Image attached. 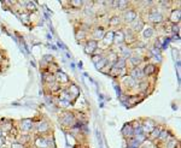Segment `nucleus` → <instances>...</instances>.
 <instances>
[{
    "label": "nucleus",
    "instance_id": "4c0bfd02",
    "mask_svg": "<svg viewBox=\"0 0 181 148\" xmlns=\"http://www.w3.org/2000/svg\"><path fill=\"white\" fill-rule=\"evenodd\" d=\"M7 132H9V136H10V137H17V136H18V130H17L15 126H12Z\"/></svg>",
    "mask_w": 181,
    "mask_h": 148
},
{
    "label": "nucleus",
    "instance_id": "79ce46f5",
    "mask_svg": "<svg viewBox=\"0 0 181 148\" xmlns=\"http://www.w3.org/2000/svg\"><path fill=\"white\" fill-rule=\"evenodd\" d=\"M179 32H180V27H179V24H173V25H172V33L179 35Z\"/></svg>",
    "mask_w": 181,
    "mask_h": 148
},
{
    "label": "nucleus",
    "instance_id": "6e6552de",
    "mask_svg": "<svg viewBox=\"0 0 181 148\" xmlns=\"http://www.w3.org/2000/svg\"><path fill=\"white\" fill-rule=\"evenodd\" d=\"M129 76L132 77L133 80H135L137 82H140L143 78H144V74H143V69H140L139 66L138 68H133L132 71H130Z\"/></svg>",
    "mask_w": 181,
    "mask_h": 148
},
{
    "label": "nucleus",
    "instance_id": "473e14b6",
    "mask_svg": "<svg viewBox=\"0 0 181 148\" xmlns=\"http://www.w3.org/2000/svg\"><path fill=\"white\" fill-rule=\"evenodd\" d=\"M26 9L28 12H35L36 11V6H35V3L34 1H27L26 4Z\"/></svg>",
    "mask_w": 181,
    "mask_h": 148
},
{
    "label": "nucleus",
    "instance_id": "f704fd0d",
    "mask_svg": "<svg viewBox=\"0 0 181 148\" xmlns=\"http://www.w3.org/2000/svg\"><path fill=\"white\" fill-rule=\"evenodd\" d=\"M147 87H149V83L146 82V81L141 80L140 82H138V88L141 90V91H146V90H147Z\"/></svg>",
    "mask_w": 181,
    "mask_h": 148
},
{
    "label": "nucleus",
    "instance_id": "cd10ccee",
    "mask_svg": "<svg viewBox=\"0 0 181 148\" xmlns=\"http://www.w3.org/2000/svg\"><path fill=\"white\" fill-rule=\"evenodd\" d=\"M126 63H127V60L120 57L117 62L114 64V66H116V68H118L120 70H122V69H126Z\"/></svg>",
    "mask_w": 181,
    "mask_h": 148
},
{
    "label": "nucleus",
    "instance_id": "2f4dec72",
    "mask_svg": "<svg viewBox=\"0 0 181 148\" xmlns=\"http://www.w3.org/2000/svg\"><path fill=\"white\" fill-rule=\"evenodd\" d=\"M58 106L62 107V109H69L70 106H71V103L68 100H63V99H59L58 100Z\"/></svg>",
    "mask_w": 181,
    "mask_h": 148
},
{
    "label": "nucleus",
    "instance_id": "a18cd8bd",
    "mask_svg": "<svg viewBox=\"0 0 181 148\" xmlns=\"http://www.w3.org/2000/svg\"><path fill=\"white\" fill-rule=\"evenodd\" d=\"M21 18H22V21L24 22V23H28V18H29V16L27 13H22L21 14Z\"/></svg>",
    "mask_w": 181,
    "mask_h": 148
},
{
    "label": "nucleus",
    "instance_id": "c85d7f7f",
    "mask_svg": "<svg viewBox=\"0 0 181 148\" xmlns=\"http://www.w3.org/2000/svg\"><path fill=\"white\" fill-rule=\"evenodd\" d=\"M140 145H141V143H140L139 141L135 140L134 137H130L129 141H128V147H129V148H139Z\"/></svg>",
    "mask_w": 181,
    "mask_h": 148
},
{
    "label": "nucleus",
    "instance_id": "9b49d317",
    "mask_svg": "<svg viewBox=\"0 0 181 148\" xmlns=\"http://www.w3.org/2000/svg\"><path fill=\"white\" fill-rule=\"evenodd\" d=\"M114 42L116 45H122L124 42V32L123 30L114 32Z\"/></svg>",
    "mask_w": 181,
    "mask_h": 148
},
{
    "label": "nucleus",
    "instance_id": "c9c22d12",
    "mask_svg": "<svg viewBox=\"0 0 181 148\" xmlns=\"http://www.w3.org/2000/svg\"><path fill=\"white\" fill-rule=\"evenodd\" d=\"M120 24V17L118 16H112L110 18L109 21V25H111V27H116V25Z\"/></svg>",
    "mask_w": 181,
    "mask_h": 148
},
{
    "label": "nucleus",
    "instance_id": "ddd939ff",
    "mask_svg": "<svg viewBox=\"0 0 181 148\" xmlns=\"http://www.w3.org/2000/svg\"><path fill=\"white\" fill-rule=\"evenodd\" d=\"M137 41V37H135V34L132 32V29H127L126 30V34H124V42L127 43H133Z\"/></svg>",
    "mask_w": 181,
    "mask_h": 148
},
{
    "label": "nucleus",
    "instance_id": "9d476101",
    "mask_svg": "<svg viewBox=\"0 0 181 148\" xmlns=\"http://www.w3.org/2000/svg\"><path fill=\"white\" fill-rule=\"evenodd\" d=\"M105 33H106V32H105L104 27H97V28H94L93 34H92V36H93L92 40H95V41H98V40H102L103 36L105 35Z\"/></svg>",
    "mask_w": 181,
    "mask_h": 148
},
{
    "label": "nucleus",
    "instance_id": "423d86ee",
    "mask_svg": "<svg viewBox=\"0 0 181 148\" xmlns=\"http://www.w3.org/2000/svg\"><path fill=\"white\" fill-rule=\"evenodd\" d=\"M123 19L126 23H134L138 19V13L134 10H127L123 14Z\"/></svg>",
    "mask_w": 181,
    "mask_h": 148
},
{
    "label": "nucleus",
    "instance_id": "39448f33",
    "mask_svg": "<svg viewBox=\"0 0 181 148\" xmlns=\"http://www.w3.org/2000/svg\"><path fill=\"white\" fill-rule=\"evenodd\" d=\"M102 42H103V49H105L106 47H109V46H111L114 43V32H111V30H109V32L105 33V35L103 36L102 39Z\"/></svg>",
    "mask_w": 181,
    "mask_h": 148
},
{
    "label": "nucleus",
    "instance_id": "58836bf2",
    "mask_svg": "<svg viewBox=\"0 0 181 148\" xmlns=\"http://www.w3.org/2000/svg\"><path fill=\"white\" fill-rule=\"evenodd\" d=\"M87 35V33L85 32L83 29H80V32H76V37H77V40H82V39H85V36Z\"/></svg>",
    "mask_w": 181,
    "mask_h": 148
},
{
    "label": "nucleus",
    "instance_id": "f3484780",
    "mask_svg": "<svg viewBox=\"0 0 181 148\" xmlns=\"http://www.w3.org/2000/svg\"><path fill=\"white\" fill-rule=\"evenodd\" d=\"M122 134H123V136H126V137H133L134 136V130H133V126H132V124L130 123H127L124 126H123V129H122Z\"/></svg>",
    "mask_w": 181,
    "mask_h": 148
},
{
    "label": "nucleus",
    "instance_id": "a878e982",
    "mask_svg": "<svg viewBox=\"0 0 181 148\" xmlns=\"http://www.w3.org/2000/svg\"><path fill=\"white\" fill-rule=\"evenodd\" d=\"M108 65H109V63H108V59L105 58V57H103V58L100 59L97 64H95V66H97V69H98V70H103V69H105V68H106Z\"/></svg>",
    "mask_w": 181,
    "mask_h": 148
},
{
    "label": "nucleus",
    "instance_id": "de8ad7c7",
    "mask_svg": "<svg viewBox=\"0 0 181 148\" xmlns=\"http://www.w3.org/2000/svg\"><path fill=\"white\" fill-rule=\"evenodd\" d=\"M141 148H146V147H141Z\"/></svg>",
    "mask_w": 181,
    "mask_h": 148
},
{
    "label": "nucleus",
    "instance_id": "37998d69",
    "mask_svg": "<svg viewBox=\"0 0 181 148\" xmlns=\"http://www.w3.org/2000/svg\"><path fill=\"white\" fill-rule=\"evenodd\" d=\"M7 143V140H6V137L5 136H0V148L4 147L5 145Z\"/></svg>",
    "mask_w": 181,
    "mask_h": 148
},
{
    "label": "nucleus",
    "instance_id": "a19ab883",
    "mask_svg": "<svg viewBox=\"0 0 181 148\" xmlns=\"http://www.w3.org/2000/svg\"><path fill=\"white\" fill-rule=\"evenodd\" d=\"M103 57H104L103 54H93V55H92V62H93L94 64H97Z\"/></svg>",
    "mask_w": 181,
    "mask_h": 148
},
{
    "label": "nucleus",
    "instance_id": "49530a36",
    "mask_svg": "<svg viewBox=\"0 0 181 148\" xmlns=\"http://www.w3.org/2000/svg\"><path fill=\"white\" fill-rule=\"evenodd\" d=\"M11 148H23V146L21 143H18V142H13L11 145Z\"/></svg>",
    "mask_w": 181,
    "mask_h": 148
},
{
    "label": "nucleus",
    "instance_id": "0eeeda50",
    "mask_svg": "<svg viewBox=\"0 0 181 148\" xmlns=\"http://www.w3.org/2000/svg\"><path fill=\"white\" fill-rule=\"evenodd\" d=\"M54 78H56V82L57 83H59L60 86L62 84H67V83H69V76L67 75V74H64V72H62V71H57L56 74H54Z\"/></svg>",
    "mask_w": 181,
    "mask_h": 148
},
{
    "label": "nucleus",
    "instance_id": "a211bd4d",
    "mask_svg": "<svg viewBox=\"0 0 181 148\" xmlns=\"http://www.w3.org/2000/svg\"><path fill=\"white\" fill-rule=\"evenodd\" d=\"M105 58L108 59V63H109L110 65H114V64H115V63H116L117 60H118L120 55H118L116 52H115V51H110V52L108 53V55H106V57H105Z\"/></svg>",
    "mask_w": 181,
    "mask_h": 148
},
{
    "label": "nucleus",
    "instance_id": "6ab92c4d",
    "mask_svg": "<svg viewBox=\"0 0 181 148\" xmlns=\"http://www.w3.org/2000/svg\"><path fill=\"white\" fill-rule=\"evenodd\" d=\"M123 83H124V86L127 87V88H135V87L138 86V82L135 80H133L130 76H126L124 77V80H123Z\"/></svg>",
    "mask_w": 181,
    "mask_h": 148
},
{
    "label": "nucleus",
    "instance_id": "dca6fc26",
    "mask_svg": "<svg viewBox=\"0 0 181 148\" xmlns=\"http://www.w3.org/2000/svg\"><path fill=\"white\" fill-rule=\"evenodd\" d=\"M156 72V65L153 64H146L144 66V69H143V74H144V77L145 76H151V75H153Z\"/></svg>",
    "mask_w": 181,
    "mask_h": 148
},
{
    "label": "nucleus",
    "instance_id": "393cba45",
    "mask_svg": "<svg viewBox=\"0 0 181 148\" xmlns=\"http://www.w3.org/2000/svg\"><path fill=\"white\" fill-rule=\"evenodd\" d=\"M36 129H38L39 132H46L50 129V125H48L47 122H40V123H38Z\"/></svg>",
    "mask_w": 181,
    "mask_h": 148
},
{
    "label": "nucleus",
    "instance_id": "7ed1b4c3",
    "mask_svg": "<svg viewBox=\"0 0 181 148\" xmlns=\"http://www.w3.org/2000/svg\"><path fill=\"white\" fill-rule=\"evenodd\" d=\"M99 45H98V41H95V40H88L85 45V53L86 54H89V55H93L94 52L98 49Z\"/></svg>",
    "mask_w": 181,
    "mask_h": 148
},
{
    "label": "nucleus",
    "instance_id": "4468645a",
    "mask_svg": "<svg viewBox=\"0 0 181 148\" xmlns=\"http://www.w3.org/2000/svg\"><path fill=\"white\" fill-rule=\"evenodd\" d=\"M145 28V23L141 21V19H137L134 23H133V28H132V32L135 34V33H140L143 32V29Z\"/></svg>",
    "mask_w": 181,
    "mask_h": 148
},
{
    "label": "nucleus",
    "instance_id": "b1692460",
    "mask_svg": "<svg viewBox=\"0 0 181 148\" xmlns=\"http://www.w3.org/2000/svg\"><path fill=\"white\" fill-rule=\"evenodd\" d=\"M129 62L132 63V65L134 66V68H138V66L140 65V63H141V57H140V55H130Z\"/></svg>",
    "mask_w": 181,
    "mask_h": 148
},
{
    "label": "nucleus",
    "instance_id": "aec40b11",
    "mask_svg": "<svg viewBox=\"0 0 181 148\" xmlns=\"http://www.w3.org/2000/svg\"><path fill=\"white\" fill-rule=\"evenodd\" d=\"M34 143L38 148H47L48 147V142L45 137H36L35 141H34Z\"/></svg>",
    "mask_w": 181,
    "mask_h": 148
},
{
    "label": "nucleus",
    "instance_id": "7c9ffc66",
    "mask_svg": "<svg viewBox=\"0 0 181 148\" xmlns=\"http://www.w3.org/2000/svg\"><path fill=\"white\" fill-rule=\"evenodd\" d=\"M169 137H170L169 131L168 130H162V131H161V134H159V136H158V140L159 141H167Z\"/></svg>",
    "mask_w": 181,
    "mask_h": 148
},
{
    "label": "nucleus",
    "instance_id": "5701e85b",
    "mask_svg": "<svg viewBox=\"0 0 181 148\" xmlns=\"http://www.w3.org/2000/svg\"><path fill=\"white\" fill-rule=\"evenodd\" d=\"M153 33H155V29L152 27H145L143 29V36L145 39H151V37H152V35H153Z\"/></svg>",
    "mask_w": 181,
    "mask_h": 148
},
{
    "label": "nucleus",
    "instance_id": "c03bdc74",
    "mask_svg": "<svg viewBox=\"0 0 181 148\" xmlns=\"http://www.w3.org/2000/svg\"><path fill=\"white\" fill-rule=\"evenodd\" d=\"M110 5L112 6L114 10H117L118 6H120V1H118V0H116V1H111V3H110Z\"/></svg>",
    "mask_w": 181,
    "mask_h": 148
},
{
    "label": "nucleus",
    "instance_id": "f03ea898",
    "mask_svg": "<svg viewBox=\"0 0 181 148\" xmlns=\"http://www.w3.org/2000/svg\"><path fill=\"white\" fill-rule=\"evenodd\" d=\"M149 19L152 23H155V24H161L164 21V17H163V14L161 13L157 9L153 7L152 10H151V12L149 13Z\"/></svg>",
    "mask_w": 181,
    "mask_h": 148
},
{
    "label": "nucleus",
    "instance_id": "4be33fe9",
    "mask_svg": "<svg viewBox=\"0 0 181 148\" xmlns=\"http://www.w3.org/2000/svg\"><path fill=\"white\" fill-rule=\"evenodd\" d=\"M165 142H167L165 143V147L167 148H178L179 147V141L175 137H169Z\"/></svg>",
    "mask_w": 181,
    "mask_h": 148
},
{
    "label": "nucleus",
    "instance_id": "c756f323",
    "mask_svg": "<svg viewBox=\"0 0 181 148\" xmlns=\"http://www.w3.org/2000/svg\"><path fill=\"white\" fill-rule=\"evenodd\" d=\"M83 1H81V0H71V1H69V5L70 6H73L74 9H81L83 6Z\"/></svg>",
    "mask_w": 181,
    "mask_h": 148
},
{
    "label": "nucleus",
    "instance_id": "e433bc0d",
    "mask_svg": "<svg viewBox=\"0 0 181 148\" xmlns=\"http://www.w3.org/2000/svg\"><path fill=\"white\" fill-rule=\"evenodd\" d=\"M29 139H30L29 135H22V136H19V142H18V143H21L22 146L26 145V143H29Z\"/></svg>",
    "mask_w": 181,
    "mask_h": 148
},
{
    "label": "nucleus",
    "instance_id": "bb28decb",
    "mask_svg": "<svg viewBox=\"0 0 181 148\" xmlns=\"http://www.w3.org/2000/svg\"><path fill=\"white\" fill-rule=\"evenodd\" d=\"M163 129L161 126H156L155 129L151 131V139L152 140H156V139H158V136H159V134H161V131H162Z\"/></svg>",
    "mask_w": 181,
    "mask_h": 148
},
{
    "label": "nucleus",
    "instance_id": "2eb2a0df",
    "mask_svg": "<svg viewBox=\"0 0 181 148\" xmlns=\"http://www.w3.org/2000/svg\"><path fill=\"white\" fill-rule=\"evenodd\" d=\"M180 14H181V12H180L179 9L178 10H173L172 13H170V16H169V21L172 22L173 24H179V22H180Z\"/></svg>",
    "mask_w": 181,
    "mask_h": 148
},
{
    "label": "nucleus",
    "instance_id": "1a4fd4ad",
    "mask_svg": "<svg viewBox=\"0 0 181 148\" xmlns=\"http://www.w3.org/2000/svg\"><path fill=\"white\" fill-rule=\"evenodd\" d=\"M33 126H34L33 120H32V119H29V118L22 119V120H21V124H19V128H21V130L24 131V132L30 131V130L33 129Z\"/></svg>",
    "mask_w": 181,
    "mask_h": 148
},
{
    "label": "nucleus",
    "instance_id": "f8f14e48",
    "mask_svg": "<svg viewBox=\"0 0 181 148\" xmlns=\"http://www.w3.org/2000/svg\"><path fill=\"white\" fill-rule=\"evenodd\" d=\"M67 91L73 96L74 99H76V98H79V95H80V89H79V87L76 86V84H74V83H71V84H69V87L67 88Z\"/></svg>",
    "mask_w": 181,
    "mask_h": 148
},
{
    "label": "nucleus",
    "instance_id": "72a5a7b5",
    "mask_svg": "<svg viewBox=\"0 0 181 148\" xmlns=\"http://www.w3.org/2000/svg\"><path fill=\"white\" fill-rule=\"evenodd\" d=\"M48 87H50V89H51L52 93H58V91L62 89V86H60L59 83H57V82H54V83H52V84H50Z\"/></svg>",
    "mask_w": 181,
    "mask_h": 148
},
{
    "label": "nucleus",
    "instance_id": "ea45409f",
    "mask_svg": "<svg viewBox=\"0 0 181 148\" xmlns=\"http://www.w3.org/2000/svg\"><path fill=\"white\" fill-rule=\"evenodd\" d=\"M42 62L47 63V64H51V63L53 62V57H52V55H50V54H46V55H44V58H42Z\"/></svg>",
    "mask_w": 181,
    "mask_h": 148
},
{
    "label": "nucleus",
    "instance_id": "20e7f679",
    "mask_svg": "<svg viewBox=\"0 0 181 148\" xmlns=\"http://www.w3.org/2000/svg\"><path fill=\"white\" fill-rule=\"evenodd\" d=\"M140 125H141V130H143V132L145 135L151 134V131L156 128V123L151 119H145L143 123H140Z\"/></svg>",
    "mask_w": 181,
    "mask_h": 148
},
{
    "label": "nucleus",
    "instance_id": "f257e3e1",
    "mask_svg": "<svg viewBox=\"0 0 181 148\" xmlns=\"http://www.w3.org/2000/svg\"><path fill=\"white\" fill-rule=\"evenodd\" d=\"M59 122L64 126H73L75 122H76V118H75V114L71 113V112H64V113L59 116Z\"/></svg>",
    "mask_w": 181,
    "mask_h": 148
},
{
    "label": "nucleus",
    "instance_id": "412c9836",
    "mask_svg": "<svg viewBox=\"0 0 181 148\" xmlns=\"http://www.w3.org/2000/svg\"><path fill=\"white\" fill-rule=\"evenodd\" d=\"M42 80H44V82H45V83H47L48 86L56 82V78H54V74H52V72H45Z\"/></svg>",
    "mask_w": 181,
    "mask_h": 148
}]
</instances>
